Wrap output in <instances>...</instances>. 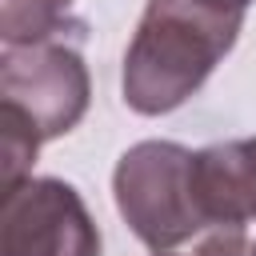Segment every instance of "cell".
I'll use <instances>...</instances> for the list:
<instances>
[{
	"mask_svg": "<svg viewBox=\"0 0 256 256\" xmlns=\"http://www.w3.org/2000/svg\"><path fill=\"white\" fill-rule=\"evenodd\" d=\"M240 28L244 12H228L208 0H148L124 52V104L140 116L180 108L232 52Z\"/></svg>",
	"mask_w": 256,
	"mask_h": 256,
	"instance_id": "6da1fadb",
	"label": "cell"
},
{
	"mask_svg": "<svg viewBox=\"0 0 256 256\" xmlns=\"http://www.w3.org/2000/svg\"><path fill=\"white\" fill-rule=\"evenodd\" d=\"M92 100L88 64L72 44H4L0 56V104L20 112L40 140L72 132Z\"/></svg>",
	"mask_w": 256,
	"mask_h": 256,
	"instance_id": "3957f363",
	"label": "cell"
},
{
	"mask_svg": "<svg viewBox=\"0 0 256 256\" xmlns=\"http://www.w3.org/2000/svg\"><path fill=\"white\" fill-rule=\"evenodd\" d=\"M100 228L68 180L28 176L4 192L0 256H100Z\"/></svg>",
	"mask_w": 256,
	"mask_h": 256,
	"instance_id": "277c9868",
	"label": "cell"
},
{
	"mask_svg": "<svg viewBox=\"0 0 256 256\" xmlns=\"http://www.w3.org/2000/svg\"><path fill=\"white\" fill-rule=\"evenodd\" d=\"M72 0H4L0 4V36L4 44H44L64 28Z\"/></svg>",
	"mask_w": 256,
	"mask_h": 256,
	"instance_id": "5b68a950",
	"label": "cell"
},
{
	"mask_svg": "<svg viewBox=\"0 0 256 256\" xmlns=\"http://www.w3.org/2000/svg\"><path fill=\"white\" fill-rule=\"evenodd\" d=\"M156 256H188V252H156Z\"/></svg>",
	"mask_w": 256,
	"mask_h": 256,
	"instance_id": "ba28073f",
	"label": "cell"
},
{
	"mask_svg": "<svg viewBox=\"0 0 256 256\" xmlns=\"http://www.w3.org/2000/svg\"><path fill=\"white\" fill-rule=\"evenodd\" d=\"M248 256H256V244H252V248H248Z\"/></svg>",
	"mask_w": 256,
	"mask_h": 256,
	"instance_id": "9c48e42d",
	"label": "cell"
},
{
	"mask_svg": "<svg viewBox=\"0 0 256 256\" xmlns=\"http://www.w3.org/2000/svg\"><path fill=\"white\" fill-rule=\"evenodd\" d=\"M208 4H216V8H228V12H244L252 0H208Z\"/></svg>",
	"mask_w": 256,
	"mask_h": 256,
	"instance_id": "52a82bcc",
	"label": "cell"
},
{
	"mask_svg": "<svg viewBox=\"0 0 256 256\" xmlns=\"http://www.w3.org/2000/svg\"><path fill=\"white\" fill-rule=\"evenodd\" d=\"M192 148L176 140L132 144L112 172L116 212L152 252H180L208 240V220L196 200Z\"/></svg>",
	"mask_w": 256,
	"mask_h": 256,
	"instance_id": "7a4b0ae2",
	"label": "cell"
},
{
	"mask_svg": "<svg viewBox=\"0 0 256 256\" xmlns=\"http://www.w3.org/2000/svg\"><path fill=\"white\" fill-rule=\"evenodd\" d=\"M0 128H4V192L28 180V168L36 160V148L44 144L40 132L12 108L0 104Z\"/></svg>",
	"mask_w": 256,
	"mask_h": 256,
	"instance_id": "8992f818",
	"label": "cell"
}]
</instances>
